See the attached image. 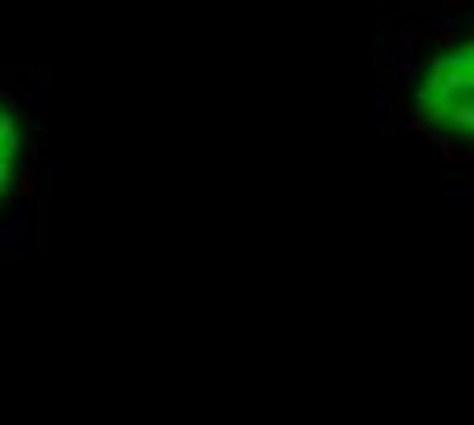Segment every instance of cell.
I'll return each instance as SVG.
<instances>
[{
  "label": "cell",
  "mask_w": 474,
  "mask_h": 425,
  "mask_svg": "<svg viewBox=\"0 0 474 425\" xmlns=\"http://www.w3.org/2000/svg\"><path fill=\"white\" fill-rule=\"evenodd\" d=\"M433 123H450L458 135H466V131H474V95H458L442 111V115H433Z\"/></svg>",
  "instance_id": "cell-1"
},
{
  "label": "cell",
  "mask_w": 474,
  "mask_h": 425,
  "mask_svg": "<svg viewBox=\"0 0 474 425\" xmlns=\"http://www.w3.org/2000/svg\"><path fill=\"white\" fill-rule=\"evenodd\" d=\"M29 212H13V217H8V221H4V225H0V250H4V245H29Z\"/></svg>",
  "instance_id": "cell-2"
},
{
  "label": "cell",
  "mask_w": 474,
  "mask_h": 425,
  "mask_svg": "<svg viewBox=\"0 0 474 425\" xmlns=\"http://www.w3.org/2000/svg\"><path fill=\"white\" fill-rule=\"evenodd\" d=\"M372 127H388V86H372Z\"/></svg>",
  "instance_id": "cell-3"
},
{
  "label": "cell",
  "mask_w": 474,
  "mask_h": 425,
  "mask_svg": "<svg viewBox=\"0 0 474 425\" xmlns=\"http://www.w3.org/2000/svg\"><path fill=\"white\" fill-rule=\"evenodd\" d=\"M25 98L33 102V111H37V115H46V111H49V86H46V74H41V78H37V82H33V86L25 90Z\"/></svg>",
  "instance_id": "cell-4"
},
{
  "label": "cell",
  "mask_w": 474,
  "mask_h": 425,
  "mask_svg": "<svg viewBox=\"0 0 474 425\" xmlns=\"http://www.w3.org/2000/svg\"><path fill=\"white\" fill-rule=\"evenodd\" d=\"M474 160V151H462V147H454V143H446L442 151H438V164H446V168H454V164H470Z\"/></svg>",
  "instance_id": "cell-5"
},
{
  "label": "cell",
  "mask_w": 474,
  "mask_h": 425,
  "mask_svg": "<svg viewBox=\"0 0 474 425\" xmlns=\"http://www.w3.org/2000/svg\"><path fill=\"white\" fill-rule=\"evenodd\" d=\"M438 196L442 201H474V184H442Z\"/></svg>",
  "instance_id": "cell-6"
},
{
  "label": "cell",
  "mask_w": 474,
  "mask_h": 425,
  "mask_svg": "<svg viewBox=\"0 0 474 425\" xmlns=\"http://www.w3.org/2000/svg\"><path fill=\"white\" fill-rule=\"evenodd\" d=\"M429 127H433V115H429V111H413V115H409V131L426 135Z\"/></svg>",
  "instance_id": "cell-7"
},
{
  "label": "cell",
  "mask_w": 474,
  "mask_h": 425,
  "mask_svg": "<svg viewBox=\"0 0 474 425\" xmlns=\"http://www.w3.org/2000/svg\"><path fill=\"white\" fill-rule=\"evenodd\" d=\"M25 254H29V262H37V266H49V262H53V250H49V245H33V241H29Z\"/></svg>",
  "instance_id": "cell-8"
},
{
  "label": "cell",
  "mask_w": 474,
  "mask_h": 425,
  "mask_svg": "<svg viewBox=\"0 0 474 425\" xmlns=\"http://www.w3.org/2000/svg\"><path fill=\"white\" fill-rule=\"evenodd\" d=\"M397 74H401V82H409V86H417V82H421V66H417V62H405V66H397Z\"/></svg>",
  "instance_id": "cell-9"
},
{
  "label": "cell",
  "mask_w": 474,
  "mask_h": 425,
  "mask_svg": "<svg viewBox=\"0 0 474 425\" xmlns=\"http://www.w3.org/2000/svg\"><path fill=\"white\" fill-rule=\"evenodd\" d=\"M8 180H13V160H0V192L8 189Z\"/></svg>",
  "instance_id": "cell-10"
},
{
  "label": "cell",
  "mask_w": 474,
  "mask_h": 425,
  "mask_svg": "<svg viewBox=\"0 0 474 425\" xmlns=\"http://www.w3.org/2000/svg\"><path fill=\"white\" fill-rule=\"evenodd\" d=\"M426 140H429V147H438V151H442V147L450 143V140H446V135H442V131H433V127H429V131H426Z\"/></svg>",
  "instance_id": "cell-11"
}]
</instances>
